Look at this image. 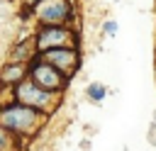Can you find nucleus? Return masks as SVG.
<instances>
[{"label":"nucleus","instance_id":"obj_1","mask_svg":"<svg viewBox=\"0 0 156 151\" xmlns=\"http://www.w3.org/2000/svg\"><path fill=\"white\" fill-rule=\"evenodd\" d=\"M44 112L27 107L22 102H10L5 107H0V127H5L12 134L20 136H32L41 124H44Z\"/></svg>","mask_w":156,"mask_h":151},{"label":"nucleus","instance_id":"obj_2","mask_svg":"<svg viewBox=\"0 0 156 151\" xmlns=\"http://www.w3.org/2000/svg\"><path fill=\"white\" fill-rule=\"evenodd\" d=\"M80 34L73 24H37L34 44L37 51L44 54L49 49H78Z\"/></svg>","mask_w":156,"mask_h":151},{"label":"nucleus","instance_id":"obj_3","mask_svg":"<svg viewBox=\"0 0 156 151\" xmlns=\"http://www.w3.org/2000/svg\"><path fill=\"white\" fill-rule=\"evenodd\" d=\"M15 102H22L27 107H34L44 114H51L58 105V93H49L44 88H39L29 76L24 80H20L15 85Z\"/></svg>","mask_w":156,"mask_h":151},{"label":"nucleus","instance_id":"obj_4","mask_svg":"<svg viewBox=\"0 0 156 151\" xmlns=\"http://www.w3.org/2000/svg\"><path fill=\"white\" fill-rule=\"evenodd\" d=\"M29 15L39 24H73L76 7H73V0H39L29 10Z\"/></svg>","mask_w":156,"mask_h":151},{"label":"nucleus","instance_id":"obj_5","mask_svg":"<svg viewBox=\"0 0 156 151\" xmlns=\"http://www.w3.org/2000/svg\"><path fill=\"white\" fill-rule=\"evenodd\" d=\"M29 78L39 85V88H44V90H49V93H63L66 90V85H68V76H63L56 66H51L49 61H44L41 56H37V58H32L29 61Z\"/></svg>","mask_w":156,"mask_h":151},{"label":"nucleus","instance_id":"obj_6","mask_svg":"<svg viewBox=\"0 0 156 151\" xmlns=\"http://www.w3.org/2000/svg\"><path fill=\"white\" fill-rule=\"evenodd\" d=\"M44 61H49L51 66H56L63 76H73L76 71H80V51L78 49H49L44 54H39Z\"/></svg>","mask_w":156,"mask_h":151},{"label":"nucleus","instance_id":"obj_7","mask_svg":"<svg viewBox=\"0 0 156 151\" xmlns=\"http://www.w3.org/2000/svg\"><path fill=\"white\" fill-rule=\"evenodd\" d=\"M29 76V63L24 61H7L0 66V85H17L20 80H24Z\"/></svg>","mask_w":156,"mask_h":151},{"label":"nucleus","instance_id":"obj_8","mask_svg":"<svg viewBox=\"0 0 156 151\" xmlns=\"http://www.w3.org/2000/svg\"><path fill=\"white\" fill-rule=\"evenodd\" d=\"M85 97H88L93 105H100V102L107 97V88H105V83H88V88H85Z\"/></svg>","mask_w":156,"mask_h":151},{"label":"nucleus","instance_id":"obj_9","mask_svg":"<svg viewBox=\"0 0 156 151\" xmlns=\"http://www.w3.org/2000/svg\"><path fill=\"white\" fill-rule=\"evenodd\" d=\"M117 29H119V27H117L115 19H105V22H102V34H105V37H115Z\"/></svg>","mask_w":156,"mask_h":151},{"label":"nucleus","instance_id":"obj_10","mask_svg":"<svg viewBox=\"0 0 156 151\" xmlns=\"http://www.w3.org/2000/svg\"><path fill=\"white\" fill-rule=\"evenodd\" d=\"M146 139H149L151 146H156V122H151V127H149V132H146Z\"/></svg>","mask_w":156,"mask_h":151},{"label":"nucleus","instance_id":"obj_11","mask_svg":"<svg viewBox=\"0 0 156 151\" xmlns=\"http://www.w3.org/2000/svg\"><path fill=\"white\" fill-rule=\"evenodd\" d=\"M20 2H22V15L27 17V15H29V10H32V7H34L39 0H20Z\"/></svg>","mask_w":156,"mask_h":151},{"label":"nucleus","instance_id":"obj_12","mask_svg":"<svg viewBox=\"0 0 156 151\" xmlns=\"http://www.w3.org/2000/svg\"><path fill=\"white\" fill-rule=\"evenodd\" d=\"M80 149H83V151H88V149H90V141H88V139H83V141H80Z\"/></svg>","mask_w":156,"mask_h":151},{"label":"nucleus","instance_id":"obj_13","mask_svg":"<svg viewBox=\"0 0 156 151\" xmlns=\"http://www.w3.org/2000/svg\"><path fill=\"white\" fill-rule=\"evenodd\" d=\"M154 122H156V110H154Z\"/></svg>","mask_w":156,"mask_h":151}]
</instances>
